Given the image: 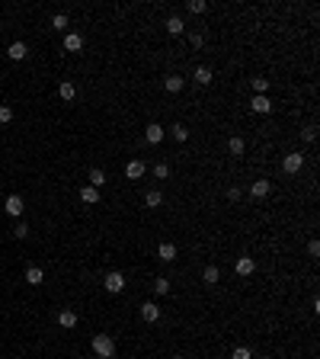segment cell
Wrapping results in <instances>:
<instances>
[{"label": "cell", "instance_id": "obj_26", "mask_svg": "<svg viewBox=\"0 0 320 359\" xmlns=\"http://www.w3.org/2000/svg\"><path fill=\"white\" fill-rule=\"evenodd\" d=\"M186 10H189V13H205V10H208V3H205V0H189Z\"/></svg>", "mask_w": 320, "mask_h": 359}, {"label": "cell", "instance_id": "obj_35", "mask_svg": "<svg viewBox=\"0 0 320 359\" xmlns=\"http://www.w3.org/2000/svg\"><path fill=\"white\" fill-rule=\"evenodd\" d=\"M228 199H230V202H237V199H240V189L230 186V189H228Z\"/></svg>", "mask_w": 320, "mask_h": 359}, {"label": "cell", "instance_id": "obj_15", "mask_svg": "<svg viewBox=\"0 0 320 359\" xmlns=\"http://www.w3.org/2000/svg\"><path fill=\"white\" fill-rule=\"evenodd\" d=\"M80 199H84L87 205H99V189L96 186H84L80 189Z\"/></svg>", "mask_w": 320, "mask_h": 359}, {"label": "cell", "instance_id": "obj_23", "mask_svg": "<svg viewBox=\"0 0 320 359\" xmlns=\"http://www.w3.org/2000/svg\"><path fill=\"white\" fill-rule=\"evenodd\" d=\"M103 183H106V173L103 170H99V167H93V170H90V186H103Z\"/></svg>", "mask_w": 320, "mask_h": 359}, {"label": "cell", "instance_id": "obj_6", "mask_svg": "<svg viewBox=\"0 0 320 359\" xmlns=\"http://www.w3.org/2000/svg\"><path fill=\"white\" fill-rule=\"evenodd\" d=\"M269 189H272L269 180H253V183H250V196H253V199H266Z\"/></svg>", "mask_w": 320, "mask_h": 359}, {"label": "cell", "instance_id": "obj_25", "mask_svg": "<svg viewBox=\"0 0 320 359\" xmlns=\"http://www.w3.org/2000/svg\"><path fill=\"white\" fill-rule=\"evenodd\" d=\"M77 97V87L71 84V80H64V84H61V100H74Z\"/></svg>", "mask_w": 320, "mask_h": 359}, {"label": "cell", "instance_id": "obj_7", "mask_svg": "<svg viewBox=\"0 0 320 359\" xmlns=\"http://www.w3.org/2000/svg\"><path fill=\"white\" fill-rule=\"evenodd\" d=\"M250 109L253 112H272V100L266 97V93H256V97L250 100Z\"/></svg>", "mask_w": 320, "mask_h": 359}, {"label": "cell", "instance_id": "obj_11", "mask_svg": "<svg viewBox=\"0 0 320 359\" xmlns=\"http://www.w3.org/2000/svg\"><path fill=\"white\" fill-rule=\"evenodd\" d=\"M26 282H29V286H42L45 282V269L42 266H29L26 269Z\"/></svg>", "mask_w": 320, "mask_h": 359}, {"label": "cell", "instance_id": "obj_5", "mask_svg": "<svg viewBox=\"0 0 320 359\" xmlns=\"http://www.w3.org/2000/svg\"><path fill=\"white\" fill-rule=\"evenodd\" d=\"M234 269H237V276H253V269H256V260H253V256H237Z\"/></svg>", "mask_w": 320, "mask_h": 359}, {"label": "cell", "instance_id": "obj_27", "mask_svg": "<svg viewBox=\"0 0 320 359\" xmlns=\"http://www.w3.org/2000/svg\"><path fill=\"white\" fill-rule=\"evenodd\" d=\"M51 29H58V32H67V16H64V13H58V16L51 19Z\"/></svg>", "mask_w": 320, "mask_h": 359}, {"label": "cell", "instance_id": "obj_16", "mask_svg": "<svg viewBox=\"0 0 320 359\" xmlns=\"http://www.w3.org/2000/svg\"><path fill=\"white\" fill-rule=\"evenodd\" d=\"M6 55H10L13 61H23L26 55H29V49H26V42H13L10 49H6Z\"/></svg>", "mask_w": 320, "mask_h": 359}, {"label": "cell", "instance_id": "obj_19", "mask_svg": "<svg viewBox=\"0 0 320 359\" xmlns=\"http://www.w3.org/2000/svg\"><path fill=\"white\" fill-rule=\"evenodd\" d=\"M58 324H61V327H67V330H74V327H77V314H74V311H61Z\"/></svg>", "mask_w": 320, "mask_h": 359}, {"label": "cell", "instance_id": "obj_32", "mask_svg": "<svg viewBox=\"0 0 320 359\" xmlns=\"http://www.w3.org/2000/svg\"><path fill=\"white\" fill-rule=\"evenodd\" d=\"M154 177H157V180H167L170 177V167L167 164H157V167H154Z\"/></svg>", "mask_w": 320, "mask_h": 359}, {"label": "cell", "instance_id": "obj_1", "mask_svg": "<svg viewBox=\"0 0 320 359\" xmlns=\"http://www.w3.org/2000/svg\"><path fill=\"white\" fill-rule=\"evenodd\" d=\"M90 347H93V353H96L99 359H112V356H115V340H112L109 334H96Z\"/></svg>", "mask_w": 320, "mask_h": 359}, {"label": "cell", "instance_id": "obj_10", "mask_svg": "<svg viewBox=\"0 0 320 359\" xmlns=\"http://www.w3.org/2000/svg\"><path fill=\"white\" fill-rule=\"evenodd\" d=\"M157 256H160V260H163V263H173V260H176V244H170V241H163V244H160V247H157Z\"/></svg>", "mask_w": 320, "mask_h": 359}, {"label": "cell", "instance_id": "obj_21", "mask_svg": "<svg viewBox=\"0 0 320 359\" xmlns=\"http://www.w3.org/2000/svg\"><path fill=\"white\" fill-rule=\"evenodd\" d=\"M218 279H221V269H218V266H205V273H202V282H205V286H215Z\"/></svg>", "mask_w": 320, "mask_h": 359}, {"label": "cell", "instance_id": "obj_29", "mask_svg": "<svg viewBox=\"0 0 320 359\" xmlns=\"http://www.w3.org/2000/svg\"><path fill=\"white\" fill-rule=\"evenodd\" d=\"M250 84H253V90H256V93H266V90H269V80H266V77H253Z\"/></svg>", "mask_w": 320, "mask_h": 359}, {"label": "cell", "instance_id": "obj_36", "mask_svg": "<svg viewBox=\"0 0 320 359\" xmlns=\"http://www.w3.org/2000/svg\"><path fill=\"white\" fill-rule=\"evenodd\" d=\"M308 254H311V256H317V254H320V244H317V241H311V244H308Z\"/></svg>", "mask_w": 320, "mask_h": 359}, {"label": "cell", "instance_id": "obj_14", "mask_svg": "<svg viewBox=\"0 0 320 359\" xmlns=\"http://www.w3.org/2000/svg\"><path fill=\"white\" fill-rule=\"evenodd\" d=\"M163 87H167V93H180L183 87H186V80H183L180 74H170V77L163 80Z\"/></svg>", "mask_w": 320, "mask_h": 359}, {"label": "cell", "instance_id": "obj_8", "mask_svg": "<svg viewBox=\"0 0 320 359\" xmlns=\"http://www.w3.org/2000/svg\"><path fill=\"white\" fill-rule=\"evenodd\" d=\"M141 321H147V324H154V321H160V305H154V302H147V305H141Z\"/></svg>", "mask_w": 320, "mask_h": 359}, {"label": "cell", "instance_id": "obj_24", "mask_svg": "<svg viewBox=\"0 0 320 359\" xmlns=\"http://www.w3.org/2000/svg\"><path fill=\"white\" fill-rule=\"evenodd\" d=\"M154 292H157V295H170V279L157 276V279H154Z\"/></svg>", "mask_w": 320, "mask_h": 359}, {"label": "cell", "instance_id": "obj_4", "mask_svg": "<svg viewBox=\"0 0 320 359\" xmlns=\"http://www.w3.org/2000/svg\"><path fill=\"white\" fill-rule=\"evenodd\" d=\"M23 196H6V202H3V212L6 215H13V218H19L23 215Z\"/></svg>", "mask_w": 320, "mask_h": 359}, {"label": "cell", "instance_id": "obj_18", "mask_svg": "<svg viewBox=\"0 0 320 359\" xmlns=\"http://www.w3.org/2000/svg\"><path fill=\"white\" fill-rule=\"evenodd\" d=\"M192 77H195V84L205 87V84H212V80H215V74H212V67H195Z\"/></svg>", "mask_w": 320, "mask_h": 359}, {"label": "cell", "instance_id": "obj_37", "mask_svg": "<svg viewBox=\"0 0 320 359\" xmlns=\"http://www.w3.org/2000/svg\"><path fill=\"white\" fill-rule=\"evenodd\" d=\"M173 359H183V356H173Z\"/></svg>", "mask_w": 320, "mask_h": 359}, {"label": "cell", "instance_id": "obj_28", "mask_svg": "<svg viewBox=\"0 0 320 359\" xmlns=\"http://www.w3.org/2000/svg\"><path fill=\"white\" fill-rule=\"evenodd\" d=\"M230 359H253V350L250 347H237L234 353H230Z\"/></svg>", "mask_w": 320, "mask_h": 359}, {"label": "cell", "instance_id": "obj_13", "mask_svg": "<svg viewBox=\"0 0 320 359\" xmlns=\"http://www.w3.org/2000/svg\"><path fill=\"white\" fill-rule=\"evenodd\" d=\"M144 138H147V145H160V141H163V125H157V122H154V125H147Z\"/></svg>", "mask_w": 320, "mask_h": 359}, {"label": "cell", "instance_id": "obj_33", "mask_svg": "<svg viewBox=\"0 0 320 359\" xmlns=\"http://www.w3.org/2000/svg\"><path fill=\"white\" fill-rule=\"evenodd\" d=\"M189 42H192L195 49H202V45H205V36H202V32H189Z\"/></svg>", "mask_w": 320, "mask_h": 359}, {"label": "cell", "instance_id": "obj_3", "mask_svg": "<svg viewBox=\"0 0 320 359\" xmlns=\"http://www.w3.org/2000/svg\"><path fill=\"white\" fill-rule=\"evenodd\" d=\"M103 286H106V292H112V295H119L122 289H125V276L122 273H106V279H103Z\"/></svg>", "mask_w": 320, "mask_h": 359}, {"label": "cell", "instance_id": "obj_2", "mask_svg": "<svg viewBox=\"0 0 320 359\" xmlns=\"http://www.w3.org/2000/svg\"><path fill=\"white\" fill-rule=\"evenodd\" d=\"M301 167H304V154H301V151L285 154V160H282V170H285V173H298Z\"/></svg>", "mask_w": 320, "mask_h": 359}, {"label": "cell", "instance_id": "obj_9", "mask_svg": "<svg viewBox=\"0 0 320 359\" xmlns=\"http://www.w3.org/2000/svg\"><path fill=\"white\" fill-rule=\"evenodd\" d=\"M144 173H147L144 160H132V164L125 167V177H128V180H141V177H144Z\"/></svg>", "mask_w": 320, "mask_h": 359}, {"label": "cell", "instance_id": "obj_22", "mask_svg": "<svg viewBox=\"0 0 320 359\" xmlns=\"http://www.w3.org/2000/svg\"><path fill=\"white\" fill-rule=\"evenodd\" d=\"M144 202H147V208H160L163 196L157 193V189H147V193H144Z\"/></svg>", "mask_w": 320, "mask_h": 359}, {"label": "cell", "instance_id": "obj_31", "mask_svg": "<svg viewBox=\"0 0 320 359\" xmlns=\"http://www.w3.org/2000/svg\"><path fill=\"white\" fill-rule=\"evenodd\" d=\"M173 138H176V141H186V138H189L186 125H173Z\"/></svg>", "mask_w": 320, "mask_h": 359}, {"label": "cell", "instance_id": "obj_12", "mask_svg": "<svg viewBox=\"0 0 320 359\" xmlns=\"http://www.w3.org/2000/svg\"><path fill=\"white\" fill-rule=\"evenodd\" d=\"M84 49V39L77 32H64V51H80Z\"/></svg>", "mask_w": 320, "mask_h": 359}, {"label": "cell", "instance_id": "obj_17", "mask_svg": "<svg viewBox=\"0 0 320 359\" xmlns=\"http://www.w3.org/2000/svg\"><path fill=\"white\" fill-rule=\"evenodd\" d=\"M167 32L170 36H183V32H186V23H183L180 16H170L167 19Z\"/></svg>", "mask_w": 320, "mask_h": 359}, {"label": "cell", "instance_id": "obj_38", "mask_svg": "<svg viewBox=\"0 0 320 359\" xmlns=\"http://www.w3.org/2000/svg\"><path fill=\"white\" fill-rule=\"evenodd\" d=\"M0 61H3V58H0Z\"/></svg>", "mask_w": 320, "mask_h": 359}, {"label": "cell", "instance_id": "obj_34", "mask_svg": "<svg viewBox=\"0 0 320 359\" xmlns=\"http://www.w3.org/2000/svg\"><path fill=\"white\" fill-rule=\"evenodd\" d=\"M13 119V109H10V106H0V122H3V125H6V122H10Z\"/></svg>", "mask_w": 320, "mask_h": 359}, {"label": "cell", "instance_id": "obj_30", "mask_svg": "<svg viewBox=\"0 0 320 359\" xmlns=\"http://www.w3.org/2000/svg\"><path fill=\"white\" fill-rule=\"evenodd\" d=\"M26 234H29V225H26V221H19V225L13 228V238H16V241H23Z\"/></svg>", "mask_w": 320, "mask_h": 359}, {"label": "cell", "instance_id": "obj_20", "mask_svg": "<svg viewBox=\"0 0 320 359\" xmlns=\"http://www.w3.org/2000/svg\"><path fill=\"white\" fill-rule=\"evenodd\" d=\"M243 151H247V141H243V138H230V141H228V154H234V157H240Z\"/></svg>", "mask_w": 320, "mask_h": 359}]
</instances>
